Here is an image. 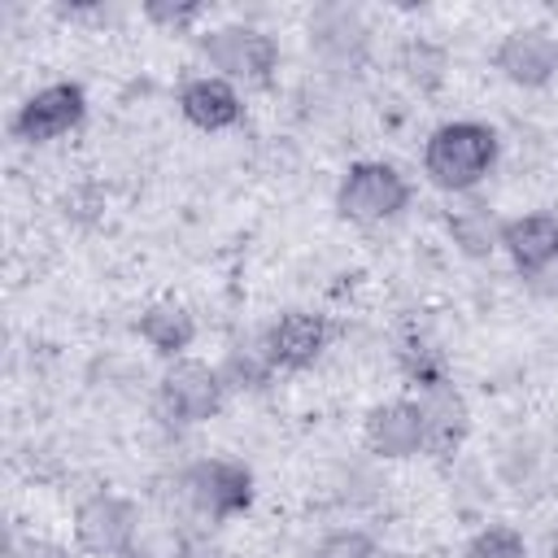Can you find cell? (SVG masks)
<instances>
[{
	"mask_svg": "<svg viewBox=\"0 0 558 558\" xmlns=\"http://www.w3.org/2000/svg\"><path fill=\"white\" fill-rule=\"evenodd\" d=\"M497 161V131L484 122H445L423 144V174L440 192H471L488 179Z\"/></svg>",
	"mask_w": 558,
	"mask_h": 558,
	"instance_id": "cell-1",
	"label": "cell"
},
{
	"mask_svg": "<svg viewBox=\"0 0 558 558\" xmlns=\"http://www.w3.org/2000/svg\"><path fill=\"white\" fill-rule=\"evenodd\" d=\"M410 183L397 166L388 161H353L336 187V209L340 218L357 222V227H375V222H388L397 218L405 205H410Z\"/></svg>",
	"mask_w": 558,
	"mask_h": 558,
	"instance_id": "cell-2",
	"label": "cell"
},
{
	"mask_svg": "<svg viewBox=\"0 0 558 558\" xmlns=\"http://www.w3.org/2000/svg\"><path fill=\"white\" fill-rule=\"evenodd\" d=\"M183 497L209 523L231 519V514H244L253 506V471L244 462H231V458L192 462L183 471Z\"/></svg>",
	"mask_w": 558,
	"mask_h": 558,
	"instance_id": "cell-3",
	"label": "cell"
},
{
	"mask_svg": "<svg viewBox=\"0 0 558 558\" xmlns=\"http://www.w3.org/2000/svg\"><path fill=\"white\" fill-rule=\"evenodd\" d=\"M201 52L227 83H266L279 65V44L257 26H218L201 39Z\"/></svg>",
	"mask_w": 558,
	"mask_h": 558,
	"instance_id": "cell-4",
	"label": "cell"
},
{
	"mask_svg": "<svg viewBox=\"0 0 558 558\" xmlns=\"http://www.w3.org/2000/svg\"><path fill=\"white\" fill-rule=\"evenodd\" d=\"M227 384L218 375V366H205L196 357H174L170 371L157 384V405L166 418L174 423H205L222 410Z\"/></svg>",
	"mask_w": 558,
	"mask_h": 558,
	"instance_id": "cell-5",
	"label": "cell"
},
{
	"mask_svg": "<svg viewBox=\"0 0 558 558\" xmlns=\"http://www.w3.org/2000/svg\"><path fill=\"white\" fill-rule=\"evenodd\" d=\"M135 536H140L135 501H126L118 493H92L87 501H78V510H74V541L87 554H96V558L135 554Z\"/></svg>",
	"mask_w": 558,
	"mask_h": 558,
	"instance_id": "cell-6",
	"label": "cell"
},
{
	"mask_svg": "<svg viewBox=\"0 0 558 558\" xmlns=\"http://www.w3.org/2000/svg\"><path fill=\"white\" fill-rule=\"evenodd\" d=\"M87 113V96L78 83H48L35 96L22 100V109L13 113V135L26 144H48L70 135Z\"/></svg>",
	"mask_w": 558,
	"mask_h": 558,
	"instance_id": "cell-7",
	"label": "cell"
},
{
	"mask_svg": "<svg viewBox=\"0 0 558 558\" xmlns=\"http://www.w3.org/2000/svg\"><path fill=\"white\" fill-rule=\"evenodd\" d=\"M262 344H266L275 371H305L327 349V318L310 314V310H288L266 327Z\"/></svg>",
	"mask_w": 558,
	"mask_h": 558,
	"instance_id": "cell-8",
	"label": "cell"
},
{
	"mask_svg": "<svg viewBox=\"0 0 558 558\" xmlns=\"http://www.w3.org/2000/svg\"><path fill=\"white\" fill-rule=\"evenodd\" d=\"M493 65L514 83V87H545L558 74V39L527 26V31H510L497 52Z\"/></svg>",
	"mask_w": 558,
	"mask_h": 558,
	"instance_id": "cell-9",
	"label": "cell"
},
{
	"mask_svg": "<svg viewBox=\"0 0 558 558\" xmlns=\"http://www.w3.org/2000/svg\"><path fill=\"white\" fill-rule=\"evenodd\" d=\"M366 445L379 458H410L423 453V410L418 401H384L366 414Z\"/></svg>",
	"mask_w": 558,
	"mask_h": 558,
	"instance_id": "cell-10",
	"label": "cell"
},
{
	"mask_svg": "<svg viewBox=\"0 0 558 558\" xmlns=\"http://www.w3.org/2000/svg\"><path fill=\"white\" fill-rule=\"evenodd\" d=\"M418 410H423V453L449 458L471 432V410H466L462 392L453 384L432 388L418 397Z\"/></svg>",
	"mask_w": 558,
	"mask_h": 558,
	"instance_id": "cell-11",
	"label": "cell"
},
{
	"mask_svg": "<svg viewBox=\"0 0 558 558\" xmlns=\"http://www.w3.org/2000/svg\"><path fill=\"white\" fill-rule=\"evenodd\" d=\"M179 109L201 131H227V126H235L244 118V100H240L235 83H227L218 74L187 78L183 92H179Z\"/></svg>",
	"mask_w": 558,
	"mask_h": 558,
	"instance_id": "cell-12",
	"label": "cell"
},
{
	"mask_svg": "<svg viewBox=\"0 0 558 558\" xmlns=\"http://www.w3.org/2000/svg\"><path fill=\"white\" fill-rule=\"evenodd\" d=\"M501 248L510 253V262L523 279L545 270L549 262H558V218L554 214H523V218L501 222Z\"/></svg>",
	"mask_w": 558,
	"mask_h": 558,
	"instance_id": "cell-13",
	"label": "cell"
},
{
	"mask_svg": "<svg viewBox=\"0 0 558 558\" xmlns=\"http://www.w3.org/2000/svg\"><path fill=\"white\" fill-rule=\"evenodd\" d=\"M140 336L161 357H183V349L196 340V318L179 301H157L140 314Z\"/></svg>",
	"mask_w": 558,
	"mask_h": 558,
	"instance_id": "cell-14",
	"label": "cell"
},
{
	"mask_svg": "<svg viewBox=\"0 0 558 558\" xmlns=\"http://www.w3.org/2000/svg\"><path fill=\"white\" fill-rule=\"evenodd\" d=\"M449 231H453V244L466 253V257H488L497 244H501V222H493V214L471 201L462 209L449 214Z\"/></svg>",
	"mask_w": 558,
	"mask_h": 558,
	"instance_id": "cell-15",
	"label": "cell"
},
{
	"mask_svg": "<svg viewBox=\"0 0 558 558\" xmlns=\"http://www.w3.org/2000/svg\"><path fill=\"white\" fill-rule=\"evenodd\" d=\"M218 375H222V384H227V388L257 392V388H266V384H270L275 362H270V353H266V344H262V340H257V344H235V349L227 353V362L218 366Z\"/></svg>",
	"mask_w": 558,
	"mask_h": 558,
	"instance_id": "cell-16",
	"label": "cell"
},
{
	"mask_svg": "<svg viewBox=\"0 0 558 558\" xmlns=\"http://www.w3.org/2000/svg\"><path fill=\"white\" fill-rule=\"evenodd\" d=\"M401 371H405V379H410L418 392H432V388L453 384V379H449V362H445V353L432 349V344H418V340L401 349Z\"/></svg>",
	"mask_w": 558,
	"mask_h": 558,
	"instance_id": "cell-17",
	"label": "cell"
},
{
	"mask_svg": "<svg viewBox=\"0 0 558 558\" xmlns=\"http://www.w3.org/2000/svg\"><path fill=\"white\" fill-rule=\"evenodd\" d=\"M466 558H527V545L510 523H488L471 536Z\"/></svg>",
	"mask_w": 558,
	"mask_h": 558,
	"instance_id": "cell-18",
	"label": "cell"
},
{
	"mask_svg": "<svg viewBox=\"0 0 558 558\" xmlns=\"http://www.w3.org/2000/svg\"><path fill=\"white\" fill-rule=\"evenodd\" d=\"M310 558H375V541L357 527H340V532L323 536Z\"/></svg>",
	"mask_w": 558,
	"mask_h": 558,
	"instance_id": "cell-19",
	"label": "cell"
},
{
	"mask_svg": "<svg viewBox=\"0 0 558 558\" xmlns=\"http://www.w3.org/2000/svg\"><path fill=\"white\" fill-rule=\"evenodd\" d=\"M144 13L153 22H161V26H187V22L201 17V4H148Z\"/></svg>",
	"mask_w": 558,
	"mask_h": 558,
	"instance_id": "cell-20",
	"label": "cell"
},
{
	"mask_svg": "<svg viewBox=\"0 0 558 558\" xmlns=\"http://www.w3.org/2000/svg\"><path fill=\"white\" fill-rule=\"evenodd\" d=\"M9 558H70L61 545H52V541H39V536H26V541H17L13 545V554Z\"/></svg>",
	"mask_w": 558,
	"mask_h": 558,
	"instance_id": "cell-21",
	"label": "cell"
},
{
	"mask_svg": "<svg viewBox=\"0 0 558 558\" xmlns=\"http://www.w3.org/2000/svg\"><path fill=\"white\" fill-rule=\"evenodd\" d=\"M527 288H532V292H541V296H558V262H549L545 270L527 275Z\"/></svg>",
	"mask_w": 558,
	"mask_h": 558,
	"instance_id": "cell-22",
	"label": "cell"
}]
</instances>
